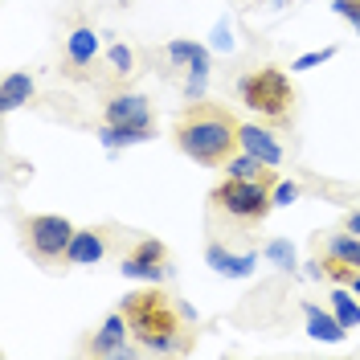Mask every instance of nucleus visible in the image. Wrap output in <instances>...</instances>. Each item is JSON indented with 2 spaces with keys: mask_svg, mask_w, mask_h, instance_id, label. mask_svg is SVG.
<instances>
[{
  "mask_svg": "<svg viewBox=\"0 0 360 360\" xmlns=\"http://www.w3.org/2000/svg\"><path fill=\"white\" fill-rule=\"evenodd\" d=\"M238 127L242 123H233V115L193 103L176 123V148L197 164H225L238 148Z\"/></svg>",
  "mask_w": 360,
  "mask_h": 360,
  "instance_id": "nucleus-1",
  "label": "nucleus"
},
{
  "mask_svg": "<svg viewBox=\"0 0 360 360\" xmlns=\"http://www.w3.org/2000/svg\"><path fill=\"white\" fill-rule=\"evenodd\" d=\"M123 315L131 323L139 348L148 352H180L184 348V328L172 307V299L164 291H139L123 299Z\"/></svg>",
  "mask_w": 360,
  "mask_h": 360,
  "instance_id": "nucleus-2",
  "label": "nucleus"
},
{
  "mask_svg": "<svg viewBox=\"0 0 360 360\" xmlns=\"http://www.w3.org/2000/svg\"><path fill=\"white\" fill-rule=\"evenodd\" d=\"M238 98L250 111H258L262 119H287L295 103V90L283 70H254V74H246L238 82Z\"/></svg>",
  "mask_w": 360,
  "mask_h": 360,
  "instance_id": "nucleus-3",
  "label": "nucleus"
},
{
  "mask_svg": "<svg viewBox=\"0 0 360 360\" xmlns=\"http://www.w3.org/2000/svg\"><path fill=\"white\" fill-rule=\"evenodd\" d=\"M209 201L217 205L225 217H233V221H242V225L262 221L270 209H274L266 180H238V176H225L221 184L213 188Z\"/></svg>",
  "mask_w": 360,
  "mask_h": 360,
  "instance_id": "nucleus-4",
  "label": "nucleus"
},
{
  "mask_svg": "<svg viewBox=\"0 0 360 360\" xmlns=\"http://www.w3.org/2000/svg\"><path fill=\"white\" fill-rule=\"evenodd\" d=\"M70 238H74V225L58 213H41V217H29L25 221V242L33 250L37 262H58L66 258L70 250Z\"/></svg>",
  "mask_w": 360,
  "mask_h": 360,
  "instance_id": "nucleus-5",
  "label": "nucleus"
},
{
  "mask_svg": "<svg viewBox=\"0 0 360 360\" xmlns=\"http://www.w3.org/2000/svg\"><path fill=\"white\" fill-rule=\"evenodd\" d=\"M123 278H131V283H164L168 278V250H164V242H156V238H143L139 246L123 258Z\"/></svg>",
  "mask_w": 360,
  "mask_h": 360,
  "instance_id": "nucleus-6",
  "label": "nucleus"
},
{
  "mask_svg": "<svg viewBox=\"0 0 360 360\" xmlns=\"http://www.w3.org/2000/svg\"><path fill=\"white\" fill-rule=\"evenodd\" d=\"M238 148L250 152V156H258L262 164H270V168L283 164V143L274 139V131L258 127V123H242V127H238Z\"/></svg>",
  "mask_w": 360,
  "mask_h": 360,
  "instance_id": "nucleus-7",
  "label": "nucleus"
},
{
  "mask_svg": "<svg viewBox=\"0 0 360 360\" xmlns=\"http://www.w3.org/2000/svg\"><path fill=\"white\" fill-rule=\"evenodd\" d=\"M107 123H123V127H152V103L143 94H115L107 103Z\"/></svg>",
  "mask_w": 360,
  "mask_h": 360,
  "instance_id": "nucleus-8",
  "label": "nucleus"
},
{
  "mask_svg": "<svg viewBox=\"0 0 360 360\" xmlns=\"http://www.w3.org/2000/svg\"><path fill=\"white\" fill-rule=\"evenodd\" d=\"M103 258H107V229H94V225L90 229H74L66 262H74V266H94Z\"/></svg>",
  "mask_w": 360,
  "mask_h": 360,
  "instance_id": "nucleus-9",
  "label": "nucleus"
},
{
  "mask_svg": "<svg viewBox=\"0 0 360 360\" xmlns=\"http://www.w3.org/2000/svg\"><path fill=\"white\" fill-rule=\"evenodd\" d=\"M205 262L217 270L221 278H250L254 266H258V254H233V250H225L221 242H209V246H205Z\"/></svg>",
  "mask_w": 360,
  "mask_h": 360,
  "instance_id": "nucleus-10",
  "label": "nucleus"
},
{
  "mask_svg": "<svg viewBox=\"0 0 360 360\" xmlns=\"http://www.w3.org/2000/svg\"><path fill=\"white\" fill-rule=\"evenodd\" d=\"M127 332H131L127 315H123V311H111L107 319H103L98 336L90 340V352H94V356H119V348L127 344Z\"/></svg>",
  "mask_w": 360,
  "mask_h": 360,
  "instance_id": "nucleus-11",
  "label": "nucleus"
},
{
  "mask_svg": "<svg viewBox=\"0 0 360 360\" xmlns=\"http://www.w3.org/2000/svg\"><path fill=\"white\" fill-rule=\"evenodd\" d=\"M303 323H307V336L323 340V344H340L348 336V328L336 319V311H323L319 303H303Z\"/></svg>",
  "mask_w": 360,
  "mask_h": 360,
  "instance_id": "nucleus-12",
  "label": "nucleus"
},
{
  "mask_svg": "<svg viewBox=\"0 0 360 360\" xmlns=\"http://www.w3.org/2000/svg\"><path fill=\"white\" fill-rule=\"evenodd\" d=\"M29 98H33V78H29V74H21V70L4 74V82H0V111H4V115L21 111Z\"/></svg>",
  "mask_w": 360,
  "mask_h": 360,
  "instance_id": "nucleus-13",
  "label": "nucleus"
},
{
  "mask_svg": "<svg viewBox=\"0 0 360 360\" xmlns=\"http://www.w3.org/2000/svg\"><path fill=\"white\" fill-rule=\"evenodd\" d=\"M66 58H70V66H90L94 58H98V33L90 29V25H78L74 33L66 37Z\"/></svg>",
  "mask_w": 360,
  "mask_h": 360,
  "instance_id": "nucleus-14",
  "label": "nucleus"
},
{
  "mask_svg": "<svg viewBox=\"0 0 360 360\" xmlns=\"http://www.w3.org/2000/svg\"><path fill=\"white\" fill-rule=\"evenodd\" d=\"M152 139V127H123V123H103L98 127V143L107 152H119V148H135V143H148Z\"/></svg>",
  "mask_w": 360,
  "mask_h": 360,
  "instance_id": "nucleus-15",
  "label": "nucleus"
},
{
  "mask_svg": "<svg viewBox=\"0 0 360 360\" xmlns=\"http://www.w3.org/2000/svg\"><path fill=\"white\" fill-rule=\"evenodd\" d=\"M328 258L344 270H360V238L352 229H344V233H332L328 238Z\"/></svg>",
  "mask_w": 360,
  "mask_h": 360,
  "instance_id": "nucleus-16",
  "label": "nucleus"
},
{
  "mask_svg": "<svg viewBox=\"0 0 360 360\" xmlns=\"http://www.w3.org/2000/svg\"><path fill=\"white\" fill-rule=\"evenodd\" d=\"M225 176H238V180H266V184H274V172H270V164H262V160L250 156V152H238V156L225 160Z\"/></svg>",
  "mask_w": 360,
  "mask_h": 360,
  "instance_id": "nucleus-17",
  "label": "nucleus"
},
{
  "mask_svg": "<svg viewBox=\"0 0 360 360\" xmlns=\"http://www.w3.org/2000/svg\"><path fill=\"white\" fill-rule=\"evenodd\" d=\"M328 299H332V311H336V319L348 332L360 328V303H356V291H352V287H336Z\"/></svg>",
  "mask_w": 360,
  "mask_h": 360,
  "instance_id": "nucleus-18",
  "label": "nucleus"
},
{
  "mask_svg": "<svg viewBox=\"0 0 360 360\" xmlns=\"http://www.w3.org/2000/svg\"><path fill=\"white\" fill-rule=\"evenodd\" d=\"M262 258H266L270 266L287 270V274H295V266H299V258H295V246L287 242V238H270L266 246H262Z\"/></svg>",
  "mask_w": 360,
  "mask_h": 360,
  "instance_id": "nucleus-19",
  "label": "nucleus"
},
{
  "mask_svg": "<svg viewBox=\"0 0 360 360\" xmlns=\"http://www.w3.org/2000/svg\"><path fill=\"white\" fill-rule=\"evenodd\" d=\"M336 58V45H323V49H311V53H299L291 62V74H303V70H315L323 66V62H332Z\"/></svg>",
  "mask_w": 360,
  "mask_h": 360,
  "instance_id": "nucleus-20",
  "label": "nucleus"
},
{
  "mask_svg": "<svg viewBox=\"0 0 360 360\" xmlns=\"http://www.w3.org/2000/svg\"><path fill=\"white\" fill-rule=\"evenodd\" d=\"M107 62H111L115 74H131V70H135V53L123 41H115L111 49H107Z\"/></svg>",
  "mask_w": 360,
  "mask_h": 360,
  "instance_id": "nucleus-21",
  "label": "nucleus"
},
{
  "mask_svg": "<svg viewBox=\"0 0 360 360\" xmlns=\"http://www.w3.org/2000/svg\"><path fill=\"white\" fill-rule=\"evenodd\" d=\"M270 201H274V209L295 205L299 201V184H295V180H278V184H270Z\"/></svg>",
  "mask_w": 360,
  "mask_h": 360,
  "instance_id": "nucleus-22",
  "label": "nucleus"
},
{
  "mask_svg": "<svg viewBox=\"0 0 360 360\" xmlns=\"http://www.w3.org/2000/svg\"><path fill=\"white\" fill-rule=\"evenodd\" d=\"M209 49H213V53H229V49H233V29H229L225 17L213 25V33H209Z\"/></svg>",
  "mask_w": 360,
  "mask_h": 360,
  "instance_id": "nucleus-23",
  "label": "nucleus"
},
{
  "mask_svg": "<svg viewBox=\"0 0 360 360\" xmlns=\"http://www.w3.org/2000/svg\"><path fill=\"white\" fill-rule=\"evenodd\" d=\"M332 13L344 17V21L356 29V37H360V0H336V4H332Z\"/></svg>",
  "mask_w": 360,
  "mask_h": 360,
  "instance_id": "nucleus-24",
  "label": "nucleus"
},
{
  "mask_svg": "<svg viewBox=\"0 0 360 360\" xmlns=\"http://www.w3.org/2000/svg\"><path fill=\"white\" fill-rule=\"evenodd\" d=\"M340 283H344V287H352V291L360 295V270H348V274H344Z\"/></svg>",
  "mask_w": 360,
  "mask_h": 360,
  "instance_id": "nucleus-25",
  "label": "nucleus"
},
{
  "mask_svg": "<svg viewBox=\"0 0 360 360\" xmlns=\"http://www.w3.org/2000/svg\"><path fill=\"white\" fill-rule=\"evenodd\" d=\"M344 229H352V233L360 238V209H356V213H348V221H344Z\"/></svg>",
  "mask_w": 360,
  "mask_h": 360,
  "instance_id": "nucleus-26",
  "label": "nucleus"
}]
</instances>
